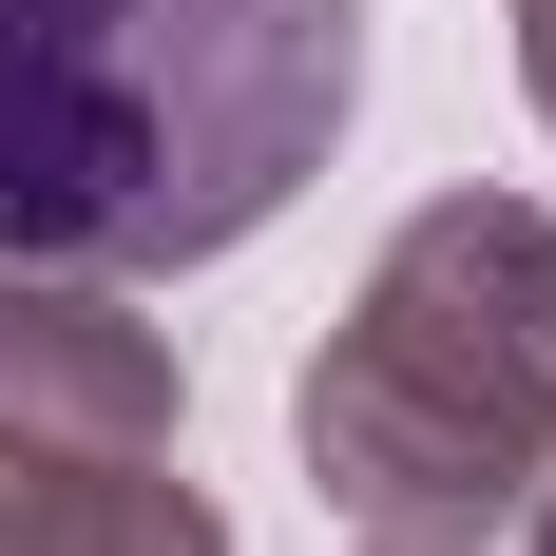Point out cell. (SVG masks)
I'll use <instances>...</instances> for the list:
<instances>
[{"label":"cell","instance_id":"obj_1","mask_svg":"<svg viewBox=\"0 0 556 556\" xmlns=\"http://www.w3.org/2000/svg\"><path fill=\"white\" fill-rule=\"evenodd\" d=\"M365 0H0V250L212 269L345 154Z\"/></svg>","mask_w":556,"mask_h":556},{"label":"cell","instance_id":"obj_2","mask_svg":"<svg viewBox=\"0 0 556 556\" xmlns=\"http://www.w3.org/2000/svg\"><path fill=\"white\" fill-rule=\"evenodd\" d=\"M307 500L365 556H480L556 460V212L538 192H422L345 327L288 384Z\"/></svg>","mask_w":556,"mask_h":556},{"label":"cell","instance_id":"obj_3","mask_svg":"<svg viewBox=\"0 0 556 556\" xmlns=\"http://www.w3.org/2000/svg\"><path fill=\"white\" fill-rule=\"evenodd\" d=\"M173 422H192V365H173L154 307L115 269H20V250H0V442L173 460Z\"/></svg>","mask_w":556,"mask_h":556},{"label":"cell","instance_id":"obj_4","mask_svg":"<svg viewBox=\"0 0 556 556\" xmlns=\"http://www.w3.org/2000/svg\"><path fill=\"white\" fill-rule=\"evenodd\" d=\"M0 556H230V518L173 460H58L0 442Z\"/></svg>","mask_w":556,"mask_h":556},{"label":"cell","instance_id":"obj_5","mask_svg":"<svg viewBox=\"0 0 556 556\" xmlns=\"http://www.w3.org/2000/svg\"><path fill=\"white\" fill-rule=\"evenodd\" d=\"M518 97L556 115V0H518Z\"/></svg>","mask_w":556,"mask_h":556},{"label":"cell","instance_id":"obj_6","mask_svg":"<svg viewBox=\"0 0 556 556\" xmlns=\"http://www.w3.org/2000/svg\"><path fill=\"white\" fill-rule=\"evenodd\" d=\"M518 538H538V556H556V460H538V500H518Z\"/></svg>","mask_w":556,"mask_h":556}]
</instances>
